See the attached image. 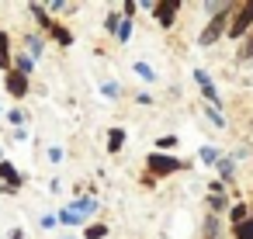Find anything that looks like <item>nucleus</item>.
Returning a JSON list of instances; mask_svg holds the SVG:
<instances>
[{"instance_id":"obj_3","label":"nucleus","mask_w":253,"mask_h":239,"mask_svg":"<svg viewBox=\"0 0 253 239\" xmlns=\"http://www.w3.org/2000/svg\"><path fill=\"white\" fill-rule=\"evenodd\" d=\"M250 28H253V0H250V4H239V7H236V14H232L225 35H229V39H243Z\"/></svg>"},{"instance_id":"obj_23","label":"nucleus","mask_w":253,"mask_h":239,"mask_svg":"<svg viewBox=\"0 0 253 239\" xmlns=\"http://www.w3.org/2000/svg\"><path fill=\"white\" fill-rule=\"evenodd\" d=\"M7 121H14V125H25V111H21V108H14V111L7 115Z\"/></svg>"},{"instance_id":"obj_9","label":"nucleus","mask_w":253,"mask_h":239,"mask_svg":"<svg viewBox=\"0 0 253 239\" xmlns=\"http://www.w3.org/2000/svg\"><path fill=\"white\" fill-rule=\"evenodd\" d=\"M25 45H28V59H42V52H45V42H42L39 35H28V39H25Z\"/></svg>"},{"instance_id":"obj_6","label":"nucleus","mask_w":253,"mask_h":239,"mask_svg":"<svg viewBox=\"0 0 253 239\" xmlns=\"http://www.w3.org/2000/svg\"><path fill=\"white\" fill-rule=\"evenodd\" d=\"M0 180H4V184H0V191H4V194H14V191H21V173L7 163V159H0Z\"/></svg>"},{"instance_id":"obj_2","label":"nucleus","mask_w":253,"mask_h":239,"mask_svg":"<svg viewBox=\"0 0 253 239\" xmlns=\"http://www.w3.org/2000/svg\"><path fill=\"white\" fill-rule=\"evenodd\" d=\"M184 163L177 159V156H167V153H149L146 156V170H149V177L156 180V177H167V173H177Z\"/></svg>"},{"instance_id":"obj_1","label":"nucleus","mask_w":253,"mask_h":239,"mask_svg":"<svg viewBox=\"0 0 253 239\" xmlns=\"http://www.w3.org/2000/svg\"><path fill=\"white\" fill-rule=\"evenodd\" d=\"M232 14H236V7L232 4H222L218 11H215V18L208 21V28L201 32V45H215V39L229 28V21H232Z\"/></svg>"},{"instance_id":"obj_4","label":"nucleus","mask_w":253,"mask_h":239,"mask_svg":"<svg viewBox=\"0 0 253 239\" xmlns=\"http://www.w3.org/2000/svg\"><path fill=\"white\" fill-rule=\"evenodd\" d=\"M142 11H149V14L160 21V28H170V25L177 21L180 4H177V0H163V4H142Z\"/></svg>"},{"instance_id":"obj_5","label":"nucleus","mask_w":253,"mask_h":239,"mask_svg":"<svg viewBox=\"0 0 253 239\" xmlns=\"http://www.w3.org/2000/svg\"><path fill=\"white\" fill-rule=\"evenodd\" d=\"M4 90L11 94V97H28V90H32V83H28V77H21V73H14V70H7V77H4Z\"/></svg>"},{"instance_id":"obj_31","label":"nucleus","mask_w":253,"mask_h":239,"mask_svg":"<svg viewBox=\"0 0 253 239\" xmlns=\"http://www.w3.org/2000/svg\"><path fill=\"white\" fill-rule=\"evenodd\" d=\"M63 239H70V236H63Z\"/></svg>"},{"instance_id":"obj_22","label":"nucleus","mask_w":253,"mask_h":239,"mask_svg":"<svg viewBox=\"0 0 253 239\" xmlns=\"http://www.w3.org/2000/svg\"><path fill=\"white\" fill-rule=\"evenodd\" d=\"M101 90H104L108 97H122V87H118L115 80H104V83H101Z\"/></svg>"},{"instance_id":"obj_26","label":"nucleus","mask_w":253,"mask_h":239,"mask_svg":"<svg viewBox=\"0 0 253 239\" xmlns=\"http://www.w3.org/2000/svg\"><path fill=\"white\" fill-rule=\"evenodd\" d=\"M49 159H52V163H63V149L52 146V149H49Z\"/></svg>"},{"instance_id":"obj_25","label":"nucleus","mask_w":253,"mask_h":239,"mask_svg":"<svg viewBox=\"0 0 253 239\" xmlns=\"http://www.w3.org/2000/svg\"><path fill=\"white\" fill-rule=\"evenodd\" d=\"M170 146H177V135H163L160 139V149H170Z\"/></svg>"},{"instance_id":"obj_8","label":"nucleus","mask_w":253,"mask_h":239,"mask_svg":"<svg viewBox=\"0 0 253 239\" xmlns=\"http://www.w3.org/2000/svg\"><path fill=\"white\" fill-rule=\"evenodd\" d=\"M0 70H11V39H7V32L0 28Z\"/></svg>"},{"instance_id":"obj_13","label":"nucleus","mask_w":253,"mask_h":239,"mask_svg":"<svg viewBox=\"0 0 253 239\" xmlns=\"http://www.w3.org/2000/svg\"><path fill=\"white\" fill-rule=\"evenodd\" d=\"M232 239H253V218H243V222L232 229Z\"/></svg>"},{"instance_id":"obj_11","label":"nucleus","mask_w":253,"mask_h":239,"mask_svg":"<svg viewBox=\"0 0 253 239\" xmlns=\"http://www.w3.org/2000/svg\"><path fill=\"white\" fill-rule=\"evenodd\" d=\"M70 208H73V211H80V215L87 218L90 211H97V201H94V198H80V201H73Z\"/></svg>"},{"instance_id":"obj_14","label":"nucleus","mask_w":253,"mask_h":239,"mask_svg":"<svg viewBox=\"0 0 253 239\" xmlns=\"http://www.w3.org/2000/svg\"><path fill=\"white\" fill-rule=\"evenodd\" d=\"M125 146V132L122 128H111V135H108V153H118Z\"/></svg>"},{"instance_id":"obj_18","label":"nucleus","mask_w":253,"mask_h":239,"mask_svg":"<svg viewBox=\"0 0 253 239\" xmlns=\"http://www.w3.org/2000/svg\"><path fill=\"white\" fill-rule=\"evenodd\" d=\"M135 73H139V80H149V83L156 80V70H153V66H146V63H135Z\"/></svg>"},{"instance_id":"obj_20","label":"nucleus","mask_w":253,"mask_h":239,"mask_svg":"<svg viewBox=\"0 0 253 239\" xmlns=\"http://www.w3.org/2000/svg\"><path fill=\"white\" fill-rule=\"evenodd\" d=\"M198 156H201V163H208V166H211V163H218V149H211V146H205Z\"/></svg>"},{"instance_id":"obj_17","label":"nucleus","mask_w":253,"mask_h":239,"mask_svg":"<svg viewBox=\"0 0 253 239\" xmlns=\"http://www.w3.org/2000/svg\"><path fill=\"white\" fill-rule=\"evenodd\" d=\"M246 211H250V208H246V204H232V208H229V218H232V225H239V222H243V218H250V215H246Z\"/></svg>"},{"instance_id":"obj_12","label":"nucleus","mask_w":253,"mask_h":239,"mask_svg":"<svg viewBox=\"0 0 253 239\" xmlns=\"http://www.w3.org/2000/svg\"><path fill=\"white\" fill-rule=\"evenodd\" d=\"M56 222H63V225H80V222H84V215H80V211H73V208H63V211L56 215Z\"/></svg>"},{"instance_id":"obj_16","label":"nucleus","mask_w":253,"mask_h":239,"mask_svg":"<svg viewBox=\"0 0 253 239\" xmlns=\"http://www.w3.org/2000/svg\"><path fill=\"white\" fill-rule=\"evenodd\" d=\"M128 35H132V18H122V25H118V32H115V39L125 45V42H128Z\"/></svg>"},{"instance_id":"obj_29","label":"nucleus","mask_w":253,"mask_h":239,"mask_svg":"<svg viewBox=\"0 0 253 239\" xmlns=\"http://www.w3.org/2000/svg\"><path fill=\"white\" fill-rule=\"evenodd\" d=\"M56 225V215H42V229H52Z\"/></svg>"},{"instance_id":"obj_15","label":"nucleus","mask_w":253,"mask_h":239,"mask_svg":"<svg viewBox=\"0 0 253 239\" xmlns=\"http://www.w3.org/2000/svg\"><path fill=\"white\" fill-rule=\"evenodd\" d=\"M52 39H56V42H59L63 49H66V45H73V35H70V32H66L63 25H52Z\"/></svg>"},{"instance_id":"obj_30","label":"nucleus","mask_w":253,"mask_h":239,"mask_svg":"<svg viewBox=\"0 0 253 239\" xmlns=\"http://www.w3.org/2000/svg\"><path fill=\"white\" fill-rule=\"evenodd\" d=\"M7 239H25V232H21V229H11V232H7Z\"/></svg>"},{"instance_id":"obj_21","label":"nucleus","mask_w":253,"mask_h":239,"mask_svg":"<svg viewBox=\"0 0 253 239\" xmlns=\"http://www.w3.org/2000/svg\"><path fill=\"white\" fill-rule=\"evenodd\" d=\"M218 173H222V180H229V177L236 173V163H232V159H218Z\"/></svg>"},{"instance_id":"obj_27","label":"nucleus","mask_w":253,"mask_h":239,"mask_svg":"<svg viewBox=\"0 0 253 239\" xmlns=\"http://www.w3.org/2000/svg\"><path fill=\"white\" fill-rule=\"evenodd\" d=\"M225 208V201H222V194H211V211H222Z\"/></svg>"},{"instance_id":"obj_10","label":"nucleus","mask_w":253,"mask_h":239,"mask_svg":"<svg viewBox=\"0 0 253 239\" xmlns=\"http://www.w3.org/2000/svg\"><path fill=\"white\" fill-rule=\"evenodd\" d=\"M28 11H32V14H35V21H39V25H42V28H45V32H52V25H56V21H52V18H49V11H45V7H39V4H32V7H28Z\"/></svg>"},{"instance_id":"obj_7","label":"nucleus","mask_w":253,"mask_h":239,"mask_svg":"<svg viewBox=\"0 0 253 239\" xmlns=\"http://www.w3.org/2000/svg\"><path fill=\"white\" fill-rule=\"evenodd\" d=\"M194 80H198V87L205 90V97L211 101V108H222V97H218V90L211 87V77H208L205 70H194Z\"/></svg>"},{"instance_id":"obj_19","label":"nucleus","mask_w":253,"mask_h":239,"mask_svg":"<svg viewBox=\"0 0 253 239\" xmlns=\"http://www.w3.org/2000/svg\"><path fill=\"white\" fill-rule=\"evenodd\" d=\"M108 236V225H87V232H84V239H104Z\"/></svg>"},{"instance_id":"obj_24","label":"nucleus","mask_w":253,"mask_h":239,"mask_svg":"<svg viewBox=\"0 0 253 239\" xmlns=\"http://www.w3.org/2000/svg\"><path fill=\"white\" fill-rule=\"evenodd\" d=\"M104 28H108V32L115 35V32H118V14H108V21H104Z\"/></svg>"},{"instance_id":"obj_28","label":"nucleus","mask_w":253,"mask_h":239,"mask_svg":"<svg viewBox=\"0 0 253 239\" xmlns=\"http://www.w3.org/2000/svg\"><path fill=\"white\" fill-rule=\"evenodd\" d=\"M243 59H253V32H250V39H246V49H243Z\"/></svg>"}]
</instances>
